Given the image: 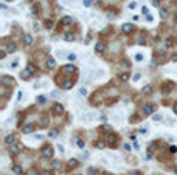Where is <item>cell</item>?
I'll list each match as a JSON object with an SVG mask.
<instances>
[{"mask_svg":"<svg viewBox=\"0 0 177 175\" xmlns=\"http://www.w3.org/2000/svg\"><path fill=\"white\" fill-rule=\"evenodd\" d=\"M42 155L45 156V158H51L53 156V147L51 146H45L42 149Z\"/></svg>","mask_w":177,"mask_h":175,"instance_id":"obj_1","label":"cell"},{"mask_svg":"<svg viewBox=\"0 0 177 175\" xmlns=\"http://www.w3.org/2000/svg\"><path fill=\"white\" fill-rule=\"evenodd\" d=\"M53 113H54V115H62V113H64V107H62L61 104H54V105H53Z\"/></svg>","mask_w":177,"mask_h":175,"instance_id":"obj_2","label":"cell"},{"mask_svg":"<svg viewBox=\"0 0 177 175\" xmlns=\"http://www.w3.org/2000/svg\"><path fill=\"white\" fill-rule=\"evenodd\" d=\"M2 84H5V85H13V84H14V79L9 78V76H6V75H3V76H2Z\"/></svg>","mask_w":177,"mask_h":175,"instance_id":"obj_3","label":"cell"},{"mask_svg":"<svg viewBox=\"0 0 177 175\" xmlns=\"http://www.w3.org/2000/svg\"><path fill=\"white\" fill-rule=\"evenodd\" d=\"M121 30H123V33L129 34V33H132V31H134V25H132V23H124Z\"/></svg>","mask_w":177,"mask_h":175,"instance_id":"obj_4","label":"cell"},{"mask_svg":"<svg viewBox=\"0 0 177 175\" xmlns=\"http://www.w3.org/2000/svg\"><path fill=\"white\" fill-rule=\"evenodd\" d=\"M154 110H155V108H154V105H152V104H146V105L143 107V112H145L146 115H152V113H154Z\"/></svg>","mask_w":177,"mask_h":175,"instance_id":"obj_5","label":"cell"},{"mask_svg":"<svg viewBox=\"0 0 177 175\" xmlns=\"http://www.w3.org/2000/svg\"><path fill=\"white\" fill-rule=\"evenodd\" d=\"M22 132H23V133H31V132H34V124H26V126H23V127H22Z\"/></svg>","mask_w":177,"mask_h":175,"instance_id":"obj_6","label":"cell"},{"mask_svg":"<svg viewBox=\"0 0 177 175\" xmlns=\"http://www.w3.org/2000/svg\"><path fill=\"white\" fill-rule=\"evenodd\" d=\"M61 71H64V73H75L76 71V67L75 65H64Z\"/></svg>","mask_w":177,"mask_h":175,"instance_id":"obj_7","label":"cell"},{"mask_svg":"<svg viewBox=\"0 0 177 175\" xmlns=\"http://www.w3.org/2000/svg\"><path fill=\"white\" fill-rule=\"evenodd\" d=\"M33 43V37L30 34H25L23 36V45H26V47H30V45Z\"/></svg>","mask_w":177,"mask_h":175,"instance_id":"obj_8","label":"cell"},{"mask_svg":"<svg viewBox=\"0 0 177 175\" xmlns=\"http://www.w3.org/2000/svg\"><path fill=\"white\" fill-rule=\"evenodd\" d=\"M14 141H16V136L14 135H6V138H5V143L6 144L11 146V144H14Z\"/></svg>","mask_w":177,"mask_h":175,"instance_id":"obj_9","label":"cell"},{"mask_svg":"<svg viewBox=\"0 0 177 175\" xmlns=\"http://www.w3.org/2000/svg\"><path fill=\"white\" fill-rule=\"evenodd\" d=\"M19 150H20V147H19V146H9V152H11V155H17L19 153Z\"/></svg>","mask_w":177,"mask_h":175,"instance_id":"obj_10","label":"cell"},{"mask_svg":"<svg viewBox=\"0 0 177 175\" xmlns=\"http://www.w3.org/2000/svg\"><path fill=\"white\" fill-rule=\"evenodd\" d=\"M104 48H106L104 42H98V43H96V48H95V50H96L98 53H102V51H104Z\"/></svg>","mask_w":177,"mask_h":175,"instance_id":"obj_11","label":"cell"},{"mask_svg":"<svg viewBox=\"0 0 177 175\" xmlns=\"http://www.w3.org/2000/svg\"><path fill=\"white\" fill-rule=\"evenodd\" d=\"M20 78L26 81V79H30V78H31V73H30V71H28V70H23V71L20 73Z\"/></svg>","mask_w":177,"mask_h":175,"instance_id":"obj_12","label":"cell"},{"mask_svg":"<svg viewBox=\"0 0 177 175\" xmlns=\"http://www.w3.org/2000/svg\"><path fill=\"white\" fill-rule=\"evenodd\" d=\"M61 23H64V25H70V23H72V17H68V16H64L62 19H61Z\"/></svg>","mask_w":177,"mask_h":175,"instance_id":"obj_13","label":"cell"},{"mask_svg":"<svg viewBox=\"0 0 177 175\" xmlns=\"http://www.w3.org/2000/svg\"><path fill=\"white\" fill-rule=\"evenodd\" d=\"M13 172L17 173V175H22V167H20L19 164H14V166H13Z\"/></svg>","mask_w":177,"mask_h":175,"instance_id":"obj_14","label":"cell"},{"mask_svg":"<svg viewBox=\"0 0 177 175\" xmlns=\"http://www.w3.org/2000/svg\"><path fill=\"white\" fill-rule=\"evenodd\" d=\"M64 39L67 40V42H73V40H75V34H72V33H67V34L64 36Z\"/></svg>","mask_w":177,"mask_h":175,"instance_id":"obj_15","label":"cell"},{"mask_svg":"<svg viewBox=\"0 0 177 175\" xmlns=\"http://www.w3.org/2000/svg\"><path fill=\"white\" fill-rule=\"evenodd\" d=\"M47 67H48V68H54L56 67V62H54V59H47Z\"/></svg>","mask_w":177,"mask_h":175,"instance_id":"obj_16","label":"cell"},{"mask_svg":"<svg viewBox=\"0 0 177 175\" xmlns=\"http://www.w3.org/2000/svg\"><path fill=\"white\" fill-rule=\"evenodd\" d=\"M26 70L30 71L31 75H34V73H36V67L33 65V64H28V65H26Z\"/></svg>","mask_w":177,"mask_h":175,"instance_id":"obj_17","label":"cell"},{"mask_svg":"<svg viewBox=\"0 0 177 175\" xmlns=\"http://www.w3.org/2000/svg\"><path fill=\"white\" fill-rule=\"evenodd\" d=\"M78 166V160H70L68 161V169H73V167H76Z\"/></svg>","mask_w":177,"mask_h":175,"instance_id":"obj_18","label":"cell"},{"mask_svg":"<svg viewBox=\"0 0 177 175\" xmlns=\"http://www.w3.org/2000/svg\"><path fill=\"white\" fill-rule=\"evenodd\" d=\"M109 144H117V136L115 135H109Z\"/></svg>","mask_w":177,"mask_h":175,"instance_id":"obj_19","label":"cell"},{"mask_svg":"<svg viewBox=\"0 0 177 175\" xmlns=\"http://www.w3.org/2000/svg\"><path fill=\"white\" fill-rule=\"evenodd\" d=\"M53 169H56V170L62 169V163H61V161H54V163H53Z\"/></svg>","mask_w":177,"mask_h":175,"instance_id":"obj_20","label":"cell"},{"mask_svg":"<svg viewBox=\"0 0 177 175\" xmlns=\"http://www.w3.org/2000/svg\"><path fill=\"white\" fill-rule=\"evenodd\" d=\"M72 87H73V82H72V81H65V82H64V88H65V90H68V88H72Z\"/></svg>","mask_w":177,"mask_h":175,"instance_id":"obj_21","label":"cell"},{"mask_svg":"<svg viewBox=\"0 0 177 175\" xmlns=\"http://www.w3.org/2000/svg\"><path fill=\"white\" fill-rule=\"evenodd\" d=\"M56 135H58V130H56V129H51V130L48 132V136H50V138H54Z\"/></svg>","mask_w":177,"mask_h":175,"instance_id":"obj_22","label":"cell"},{"mask_svg":"<svg viewBox=\"0 0 177 175\" xmlns=\"http://www.w3.org/2000/svg\"><path fill=\"white\" fill-rule=\"evenodd\" d=\"M166 16H168V11L165 10V8H162V10H160V17H162V19H166Z\"/></svg>","mask_w":177,"mask_h":175,"instance_id":"obj_23","label":"cell"},{"mask_svg":"<svg viewBox=\"0 0 177 175\" xmlns=\"http://www.w3.org/2000/svg\"><path fill=\"white\" fill-rule=\"evenodd\" d=\"M143 93H145V95H149V93H152V88L149 87V85H146V87L143 88Z\"/></svg>","mask_w":177,"mask_h":175,"instance_id":"obj_24","label":"cell"},{"mask_svg":"<svg viewBox=\"0 0 177 175\" xmlns=\"http://www.w3.org/2000/svg\"><path fill=\"white\" fill-rule=\"evenodd\" d=\"M120 79H121V81H124V82H126V81L129 79V75H127V73H121V75H120Z\"/></svg>","mask_w":177,"mask_h":175,"instance_id":"obj_25","label":"cell"},{"mask_svg":"<svg viewBox=\"0 0 177 175\" xmlns=\"http://www.w3.org/2000/svg\"><path fill=\"white\" fill-rule=\"evenodd\" d=\"M8 51H9V53L16 51V43H9V45H8Z\"/></svg>","mask_w":177,"mask_h":175,"instance_id":"obj_26","label":"cell"},{"mask_svg":"<svg viewBox=\"0 0 177 175\" xmlns=\"http://www.w3.org/2000/svg\"><path fill=\"white\" fill-rule=\"evenodd\" d=\"M41 126H42V127L48 126V118H42V121H41Z\"/></svg>","mask_w":177,"mask_h":175,"instance_id":"obj_27","label":"cell"},{"mask_svg":"<svg viewBox=\"0 0 177 175\" xmlns=\"http://www.w3.org/2000/svg\"><path fill=\"white\" fill-rule=\"evenodd\" d=\"M96 147L102 149V147H106V143H104V141H96Z\"/></svg>","mask_w":177,"mask_h":175,"instance_id":"obj_28","label":"cell"},{"mask_svg":"<svg viewBox=\"0 0 177 175\" xmlns=\"http://www.w3.org/2000/svg\"><path fill=\"white\" fill-rule=\"evenodd\" d=\"M45 26H47L48 30H51V28H53V22H51V20H47V22H45Z\"/></svg>","mask_w":177,"mask_h":175,"instance_id":"obj_29","label":"cell"},{"mask_svg":"<svg viewBox=\"0 0 177 175\" xmlns=\"http://www.w3.org/2000/svg\"><path fill=\"white\" fill-rule=\"evenodd\" d=\"M121 67H123L124 70H129V64H127V61H123V64H121Z\"/></svg>","mask_w":177,"mask_h":175,"instance_id":"obj_30","label":"cell"},{"mask_svg":"<svg viewBox=\"0 0 177 175\" xmlns=\"http://www.w3.org/2000/svg\"><path fill=\"white\" fill-rule=\"evenodd\" d=\"M82 5L86 6V8H87V6H90V5H92V0H84V2H82Z\"/></svg>","mask_w":177,"mask_h":175,"instance_id":"obj_31","label":"cell"},{"mask_svg":"<svg viewBox=\"0 0 177 175\" xmlns=\"http://www.w3.org/2000/svg\"><path fill=\"white\" fill-rule=\"evenodd\" d=\"M37 102H39V104H44V102H45V96H39V98H37Z\"/></svg>","mask_w":177,"mask_h":175,"instance_id":"obj_32","label":"cell"},{"mask_svg":"<svg viewBox=\"0 0 177 175\" xmlns=\"http://www.w3.org/2000/svg\"><path fill=\"white\" fill-rule=\"evenodd\" d=\"M33 28H34V31H39V30H41V23H37V22H36Z\"/></svg>","mask_w":177,"mask_h":175,"instance_id":"obj_33","label":"cell"},{"mask_svg":"<svg viewBox=\"0 0 177 175\" xmlns=\"http://www.w3.org/2000/svg\"><path fill=\"white\" fill-rule=\"evenodd\" d=\"M169 152H171V153H175V152H177V147H175V146H171V147H169Z\"/></svg>","mask_w":177,"mask_h":175,"instance_id":"obj_34","label":"cell"},{"mask_svg":"<svg viewBox=\"0 0 177 175\" xmlns=\"http://www.w3.org/2000/svg\"><path fill=\"white\" fill-rule=\"evenodd\" d=\"M143 59V54H135V61H141Z\"/></svg>","mask_w":177,"mask_h":175,"instance_id":"obj_35","label":"cell"},{"mask_svg":"<svg viewBox=\"0 0 177 175\" xmlns=\"http://www.w3.org/2000/svg\"><path fill=\"white\" fill-rule=\"evenodd\" d=\"M42 175H53V172H51V170H44Z\"/></svg>","mask_w":177,"mask_h":175,"instance_id":"obj_36","label":"cell"},{"mask_svg":"<svg viewBox=\"0 0 177 175\" xmlns=\"http://www.w3.org/2000/svg\"><path fill=\"white\" fill-rule=\"evenodd\" d=\"M79 93H81V95H87V90H86V88H81Z\"/></svg>","mask_w":177,"mask_h":175,"instance_id":"obj_37","label":"cell"},{"mask_svg":"<svg viewBox=\"0 0 177 175\" xmlns=\"http://www.w3.org/2000/svg\"><path fill=\"white\" fill-rule=\"evenodd\" d=\"M171 45H172V40L168 39V40H166V47H171Z\"/></svg>","mask_w":177,"mask_h":175,"instance_id":"obj_38","label":"cell"},{"mask_svg":"<svg viewBox=\"0 0 177 175\" xmlns=\"http://www.w3.org/2000/svg\"><path fill=\"white\" fill-rule=\"evenodd\" d=\"M68 59L70 61H75V59H76V56H75V54H68Z\"/></svg>","mask_w":177,"mask_h":175,"instance_id":"obj_39","label":"cell"},{"mask_svg":"<svg viewBox=\"0 0 177 175\" xmlns=\"http://www.w3.org/2000/svg\"><path fill=\"white\" fill-rule=\"evenodd\" d=\"M137 6V3L135 2H132V3H129V8H130V10H132V8H135Z\"/></svg>","mask_w":177,"mask_h":175,"instance_id":"obj_40","label":"cell"},{"mask_svg":"<svg viewBox=\"0 0 177 175\" xmlns=\"http://www.w3.org/2000/svg\"><path fill=\"white\" fill-rule=\"evenodd\" d=\"M124 150H126V152L130 150V146H129V144H124Z\"/></svg>","mask_w":177,"mask_h":175,"instance_id":"obj_41","label":"cell"},{"mask_svg":"<svg viewBox=\"0 0 177 175\" xmlns=\"http://www.w3.org/2000/svg\"><path fill=\"white\" fill-rule=\"evenodd\" d=\"M132 79H134V81H135V82H137V81H138V79H140V75H135V76H134V78H132Z\"/></svg>","mask_w":177,"mask_h":175,"instance_id":"obj_42","label":"cell"},{"mask_svg":"<svg viewBox=\"0 0 177 175\" xmlns=\"http://www.w3.org/2000/svg\"><path fill=\"white\" fill-rule=\"evenodd\" d=\"M154 119H155V121H158V119H162V116H160V115H155V116H154Z\"/></svg>","mask_w":177,"mask_h":175,"instance_id":"obj_43","label":"cell"},{"mask_svg":"<svg viewBox=\"0 0 177 175\" xmlns=\"http://www.w3.org/2000/svg\"><path fill=\"white\" fill-rule=\"evenodd\" d=\"M172 108H174V112H175V113H177V102H175V104H174V107H172Z\"/></svg>","mask_w":177,"mask_h":175,"instance_id":"obj_44","label":"cell"},{"mask_svg":"<svg viewBox=\"0 0 177 175\" xmlns=\"http://www.w3.org/2000/svg\"><path fill=\"white\" fill-rule=\"evenodd\" d=\"M130 175H138V172H130Z\"/></svg>","mask_w":177,"mask_h":175,"instance_id":"obj_45","label":"cell"},{"mask_svg":"<svg viewBox=\"0 0 177 175\" xmlns=\"http://www.w3.org/2000/svg\"><path fill=\"white\" fill-rule=\"evenodd\" d=\"M30 175H36V172H34V170H31V172H30Z\"/></svg>","mask_w":177,"mask_h":175,"instance_id":"obj_46","label":"cell"},{"mask_svg":"<svg viewBox=\"0 0 177 175\" xmlns=\"http://www.w3.org/2000/svg\"><path fill=\"white\" fill-rule=\"evenodd\" d=\"M5 2H13V0H5Z\"/></svg>","mask_w":177,"mask_h":175,"instance_id":"obj_47","label":"cell"},{"mask_svg":"<svg viewBox=\"0 0 177 175\" xmlns=\"http://www.w3.org/2000/svg\"><path fill=\"white\" fill-rule=\"evenodd\" d=\"M175 23H177V16H175Z\"/></svg>","mask_w":177,"mask_h":175,"instance_id":"obj_48","label":"cell"},{"mask_svg":"<svg viewBox=\"0 0 177 175\" xmlns=\"http://www.w3.org/2000/svg\"><path fill=\"white\" fill-rule=\"evenodd\" d=\"M174 173H177V169H175V170H174Z\"/></svg>","mask_w":177,"mask_h":175,"instance_id":"obj_49","label":"cell"},{"mask_svg":"<svg viewBox=\"0 0 177 175\" xmlns=\"http://www.w3.org/2000/svg\"><path fill=\"white\" fill-rule=\"evenodd\" d=\"M174 2H177V0H174Z\"/></svg>","mask_w":177,"mask_h":175,"instance_id":"obj_50","label":"cell"}]
</instances>
